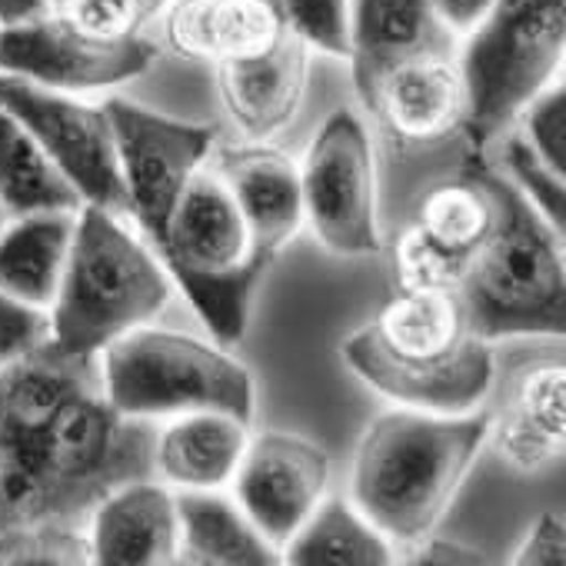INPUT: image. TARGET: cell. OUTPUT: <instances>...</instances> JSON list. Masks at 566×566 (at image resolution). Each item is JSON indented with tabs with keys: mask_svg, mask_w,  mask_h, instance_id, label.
<instances>
[{
	"mask_svg": "<svg viewBox=\"0 0 566 566\" xmlns=\"http://www.w3.org/2000/svg\"><path fill=\"white\" fill-rule=\"evenodd\" d=\"M340 354L367 387L427 413L476 410L496 377L493 340L473 334L453 287H400Z\"/></svg>",
	"mask_w": 566,
	"mask_h": 566,
	"instance_id": "cell-1",
	"label": "cell"
},
{
	"mask_svg": "<svg viewBox=\"0 0 566 566\" xmlns=\"http://www.w3.org/2000/svg\"><path fill=\"white\" fill-rule=\"evenodd\" d=\"M493 433L486 413L397 407L360 437L350 500L390 539L413 546L437 530Z\"/></svg>",
	"mask_w": 566,
	"mask_h": 566,
	"instance_id": "cell-2",
	"label": "cell"
},
{
	"mask_svg": "<svg viewBox=\"0 0 566 566\" xmlns=\"http://www.w3.org/2000/svg\"><path fill=\"white\" fill-rule=\"evenodd\" d=\"M493 200V223L460 280V301L473 334L563 337L566 331V266L559 230L500 170L473 157Z\"/></svg>",
	"mask_w": 566,
	"mask_h": 566,
	"instance_id": "cell-3",
	"label": "cell"
},
{
	"mask_svg": "<svg viewBox=\"0 0 566 566\" xmlns=\"http://www.w3.org/2000/svg\"><path fill=\"white\" fill-rule=\"evenodd\" d=\"M120 217L94 203L77 210L67 266L48 311V340L64 354L97 357L170 304L174 280L164 260Z\"/></svg>",
	"mask_w": 566,
	"mask_h": 566,
	"instance_id": "cell-4",
	"label": "cell"
},
{
	"mask_svg": "<svg viewBox=\"0 0 566 566\" xmlns=\"http://www.w3.org/2000/svg\"><path fill=\"white\" fill-rule=\"evenodd\" d=\"M174 283L220 344H237L270 260L217 170H197L154 247Z\"/></svg>",
	"mask_w": 566,
	"mask_h": 566,
	"instance_id": "cell-5",
	"label": "cell"
},
{
	"mask_svg": "<svg viewBox=\"0 0 566 566\" xmlns=\"http://www.w3.org/2000/svg\"><path fill=\"white\" fill-rule=\"evenodd\" d=\"M111 407L134 420L220 410L243 423L253 417V377L230 354L174 331L134 327L97 354Z\"/></svg>",
	"mask_w": 566,
	"mask_h": 566,
	"instance_id": "cell-6",
	"label": "cell"
},
{
	"mask_svg": "<svg viewBox=\"0 0 566 566\" xmlns=\"http://www.w3.org/2000/svg\"><path fill=\"white\" fill-rule=\"evenodd\" d=\"M467 38L460 61L467 81L463 127L473 154H483L559 74L566 0H496Z\"/></svg>",
	"mask_w": 566,
	"mask_h": 566,
	"instance_id": "cell-7",
	"label": "cell"
},
{
	"mask_svg": "<svg viewBox=\"0 0 566 566\" xmlns=\"http://www.w3.org/2000/svg\"><path fill=\"white\" fill-rule=\"evenodd\" d=\"M301 187L304 220L327 250L340 256L380 253L374 150L354 111H334L321 124L301 164Z\"/></svg>",
	"mask_w": 566,
	"mask_h": 566,
	"instance_id": "cell-8",
	"label": "cell"
},
{
	"mask_svg": "<svg viewBox=\"0 0 566 566\" xmlns=\"http://www.w3.org/2000/svg\"><path fill=\"white\" fill-rule=\"evenodd\" d=\"M104 111L117 140L127 213L137 217L140 230L157 247L180 193L213 154L217 134L200 124L164 117L124 97L107 101Z\"/></svg>",
	"mask_w": 566,
	"mask_h": 566,
	"instance_id": "cell-9",
	"label": "cell"
},
{
	"mask_svg": "<svg viewBox=\"0 0 566 566\" xmlns=\"http://www.w3.org/2000/svg\"><path fill=\"white\" fill-rule=\"evenodd\" d=\"M0 104L38 137L81 203L127 213L117 140L104 107L81 104L74 94L41 87L18 74H0Z\"/></svg>",
	"mask_w": 566,
	"mask_h": 566,
	"instance_id": "cell-10",
	"label": "cell"
},
{
	"mask_svg": "<svg viewBox=\"0 0 566 566\" xmlns=\"http://www.w3.org/2000/svg\"><path fill=\"white\" fill-rule=\"evenodd\" d=\"M157 48L137 34L94 38L61 14L0 28V74H18L41 87L84 94L140 77Z\"/></svg>",
	"mask_w": 566,
	"mask_h": 566,
	"instance_id": "cell-11",
	"label": "cell"
},
{
	"mask_svg": "<svg viewBox=\"0 0 566 566\" xmlns=\"http://www.w3.org/2000/svg\"><path fill=\"white\" fill-rule=\"evenodd\" d=\"M331 486V457L307 437L266 430L247 440L233 473L237 503L276 549L304 526Z\"/></svg>",
	"mask_w": 566,
	"mask_h": 566,
	"instance_id": "cell-12",
	"label": "cell"
},
{
	"mask_svg": "<svg viewBox=\"0 0 566 566\" xmlns=\"http://www.w3.org/2000/svg\"><path fill=\"white\" fill-rule=\"evenodd\" d=\"M217 91L227 117L250 144H266L304 107L311 84V48L287 28L260 54L220 61Z\"/></svg>",
	"mask_w": 566,
	"mask_h": 566,
	"instance_id": "cell-13",
	"label": "cell"
},
{
	"mask_svg": "<svg viewBox=\"0 0 566 566\" xmlns=\"http://www.w3.org/2000/svg\"><path fill=\"white\" fill-rule=\"evenodd\" d=\"M364 101L390 134L413 144L440 140L467 120V81L450 51H430L394 64L377 77Z\"/></svg>",
	"mask_w": 566,
	"mask_h": 566,
	"instance_id": "cell-14",
	"label": "cell"
},
{
	"mask_svg": "<svg viewBox=\"0 0 566 566\" xmlns=\"http://www.w3.org/2000/svg\"><path fill=\"white\" fill-rule=\"evenodd\" d=\"M177 493L140 476L111 490L91 510V563L164 566L177 559Z\"/></svg>",
	"mask_w": 566,
	"mask_h": 566,
	"instance_id": "cell-15",
	"label": "cell"
},
{
	"mask_svg": "<svg viewBox=\"0 0 566 566\" xmlns=\"http://www.w3.org/2000/svg\"><path fill=\"white\" fill-rule=\"evenodd\" d=\"M217 174L233 193L256 250L273 263L304 227L301 164L266 144L223 150Z\"/></svg>",
	"mask_w": 566,
	"mask_h": 566,
	"instance_id": "cell-16",
	"label": "cell"
},
{
	"mask_svg": "<svg viewBox=\"0 0 566 566\" xmlns=\"http://www.w3.org/2000/svg\"><path fill=\"white\" fill-rule=\"evenodd\" d=\"M167 8V41L187 61L250 57L287 31L276 0H170Z\"/></svg>",
	"mask_w": 566,
	"mask_h": 566,
	"instance_id": "cell-17",
	"label": "cell"
},
{
	"mask_svg": "<svg viewBox=\"0 0 566 566\" xmlns=\"http://www.w3.org/2000/svg\"><path fill=\"white\" fill-rule=\"evenodd\" d=\"M450 38L430 0H350V61L360 97L394 64L450 51Z\"/></svg>",
	"mask_w": 566,
	"mask_h": 566,
	"instance_id": "cell-18",
	"label": "cell"
},
{
	"mask_svg": "<svg viewBox=\"0 0 566 566\" xmlns=\"http://www.w3.org/2000/svg\"><path fill=\"white\" fill-rule=\"evenodd\" d=\"M566 443V370L559 360L526 367L496 423V450L520 473L549 467Z\"/></svg>",
	"mask_w": 566,
	"mask_h": 566,
	"instance_id": "cell-19",
	"label": "cell"
},
{
	"mask_svg": "<svg viewBox=\"0 0 566 566\" xmlns=\"http://www.w3.org/2000/svg\"><path fill=\"white\" fill-rule=\"evenodd\" d=\"M74 227L77 210H38L0 230V291L48 314L67 266Z\"/></svg>",
	"mask_w": 566,
	"mask_h": 566,
	"instance_id": "cell-20",
	"label": "cell"
},
{
	"mask_svg": "<svg viewBox=\"0 0 566 566\" xmlns=\"http://www.w3.org/2000/svg\"><path fill=\"white\" fill-rule=\"evenodd\" d=\"M247 440V423L230 413H180L154 437V467L180 490H220L233 480Z\"/></svg>",
	"mask_w": 566,
	"mask_h": 566,
	"instance_id": "cell-21",
	"label": "cell"
},
{
	"mask_svg": "<svg viewBox=\"0 0 566 566\" xmlns=\"http://www.w3.org/2000/svg\"><path fill=\"white\" fill-rule=\"evenodd\" d=\"M177 559L193 566H276L280 549L247 520L240 503L217 490L177 493Z\"/></svg>",
	"mask_w": 566,
	"mask_h": 566,
	"instance_id": "cell-22",
	"label": "cell"
},
{
	"mask_svg": "<svg viewBox=\"0 0 566 566\" xmlns=\"http://www.w3.org/2000/svg\"><path fill=\"white\" fill-rule=\"evenodd\" d=\"M280 556L294 566H387L394 563V543L354 500L324 496Z\"/></svg>",
	"mask_w": 566,
	"mask_h": 566,
	"instance_id": "cell-23",
	"label": "cell"
},
{
	"mask_svg": "<svg viewBox=\"0 0 566 566\" xmlns=\"http://www.w3.org/2000/svg\"><path fill=\"white\" fill-rule=\"evenodd\" d=\"M490 223H493V200L470 160L463 177L443 180L433 190H427V197L420 200L417 220L410 227L447 263H453V270L463 280V270L470 266L473 253L486 240Z\"/></svg>",
	"mask_w": 566,
	"mask_h": 566,
	"instance_id": "cell-24",
	"label": "cell"
},
{
	"mask_svg": "<svg viewBox=\"0 0 566 566\" xmlns=\"http://www.w3.org/2000/svg\"><path fill=\"white\" fill-rule=\"evenodd\" d=\"M0 203L18 217L38 210H81L77 190L4 104H0Z\"/></svg>",
	"mask_w": 566,
	"mask_h": 566,
	"instance_id": "cell-25",
	"label": "cell"
},
{
	"mask_svg": "<svg viewBox=\"0 0 566 566\" xmlns=\"http://www.w3.org/2000/svg\"><path fill=\"white\" fill-rule=\"evenodd\" d=\"M0 563L81 566L91 563V539L77 523H31L0 533Z\"/></svg>",
	"mask_w": 566,
	"mask_h": 566,
	"instance_id": "cell-26",
	"label": "cell"
},
{
	"mask_svg": "<svg viewBox=\"0 0 566 566\" xmlns=\"http://www.w3.org/2000/svg\"><path fill=\"white\" fill-rule=\"evenodd\" d=\"M503 174L523 190V197L553 223V230H566V190L563 174H556L549 164H543L533 147L520 134H503Z\"/></svg>",
	"mask_w": 566,
	"mask_h": 566,
	"instance_id": "cell-27",
	"label": "cell"
},
{
	"mask_svg": "<svg viewBox=\"0 0 566 566\" xmlns=\"http://www.w3.org/2000/svg\"><path fill=\"white\" fill-rule=\"evenodd\" d=\"M276 8L311 51L350 57V0H276Z\"/></svg>",
	"mask_w": 566,
	"mask_h": 566,
	"instance_id": "cell-28",
	"label": "cell"
},
{
	"mask_svg": "<svg viewBox=\"0 0 566 566\" xmlns=\"http://www.w3.org/2000/svg\"><path fill=\"white\" fill-rule=\"evenodd\" d=\"M516 124L523 127L520 137L533 147V154L566 177V87L563 81L546 84L523 107Z\"/></svg>",
	"mask_w": 566,
	"mask_h": 566,
	"instance_id": "cell-29",
	"label": "cell"
},
{
	"mask_svg": "<svg viewBox=\"0 0 566 566\" xmlns=\"http://www.w3.org/2000/svg\"><path fill=\"white\" fill-rule=\"evenodd\" d=\"M54 8L61 18L94 38H127L140 28L134 0H57Z\"/></svg>",
	"mask_w": 566,
	"mask_h": 566,
	"instance_id": "cell-30",
	"label": "cell"
},
{
	"mask_svg": "<svg viewBox=\"0 0 566 566\" xmlns=\"http://www.w3.org/2000/svg\"><path fill=\"white\" fill-rule=\"evenodd\" d=\"M48 340V314L0 291V364H8Z\"/></svg>",
	"mask_w": 566,
	"mask_h": 566,
	"instance_id": "cell-31",
	"label": "cell"
},
{
	"mask_svg": "<svg viewBox=\"0 0 566 566\" xmlns=\"http://www.w3.org/2000/svg\"><path fill=\"white\" fill-rule=\"evenodd\" d=\"M516 566H563L566 563V526L559 513H539L536 523L530 526L526 539L520 543Z\"/></svg>",
	"mask_w": 566,
	"mask_h": 566,
	"instance_id": "cell-32",
	"label": "cell"
},
{
	"mask_svg": "<svg viewBox=\"0 0 566 566\" xmlns=\"http://www.w3.org/2000/svg\"><path fill=\"white\" fill-rule=\"evenodd\" d=\"M493 4L496 0H430V8L447 34H470L490 14Z\"/></svg>",
	"mask_w": 566,
	"mask_h": 566,
	"instance_id": "cell-33",
	"label": "cell"
},
{
	"mask_svg": "<svg viewBox=\"0 0 566 566\" xmlns=\"http://www.w3.org/2000/svg\"><path fill=\"white\" fill-rule=\"evenodd\" d=\"M417 553L410 556V563H423V566H473V563H490L483 553H476L473 546L453 543V539H430L423 536L420 543H413Z\"/></svg>",
	"mask_w": 566,
	"mask_h": 566,
	"instance_id": "cell-34",
	"label": "cell"
},
{
	"mask_svg": "<svg viewBox=\"0 0 566 566\" xmlns=\"http://www.w3.org/2000/svg\"><path fill=\"white\" fill-rule=\"evenodd\" d=\"M51 14V0H0V28Z\"/></svg>",
	"mask_w": 566,
	"mask_h": 566,
	"instance_id": "cell-35",
	"label": "cell"
},
{
	"mask_svg": "<svg viewBox=\"0 0 566 566\" xmlns=\"http://www.w3.org/2000/svg\"><path fill=\"white\" fill-rule=\"evenodd\" d=\"M167 4H170V0H134V8H137V14H140V24L150 21V18H157Z\"/></svg>",
	"mask_w": 566,
	"mask_h": 566,
	"instance_id": "cell-36",
	"label": "cell"
},
{
	"mask_svg": "<svg viewBox=\"0 0 566 566\" xmlns=\"http://www.w3.org/2000/svg\"><path fill=\"white\" fill-rule=\"evenodd\" d=\"M4 227H8V207L0 203V230H4Z\"/></svg>",
	"mask_w": 566,
	"mask_h": 566,
	"instance_id": "cell-37",
	"label": "cell"
},
{
	"mask_svg": "<svg viewBox=\"0 0 566 566\" xmlns=\"http://www.w3.org/2000/svg\"><path fill=\"white\" fill-rule=\"evenodd\" d=\"M51 4H57V0H51Z\"/></svg>",
	"mask_w": 566,
	"mask_h": 566,
	"instance_id": "cell-38",
	"label": "cell"
}]
</instances>
